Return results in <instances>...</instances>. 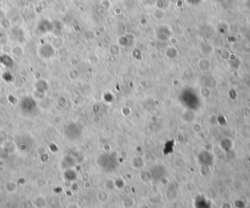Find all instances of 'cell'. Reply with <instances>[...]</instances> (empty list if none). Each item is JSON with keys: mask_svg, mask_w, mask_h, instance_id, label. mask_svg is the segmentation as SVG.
Masks as SVG:
<instances>
[{"mask_svg": "<svg viewBox=\"0 0 250 208\" xmlns=\"http://www.w3.org/2000/svg\"><path fill=\"white\" fill-rule=\"evenodd\" d=\"M108 194L106 192H104V191H102V192H100L99 194H97V199L99 201H100V202L102 203H106L108 201Z\"/></svg>", "mask_w": 250, "mask_h": 208, "instance_id": "7a4b0ae2", "label": "cell"}, {"mask_svg": "<svg viewBox=\"0 0 250 208\" xmlns=\"http://www.w3.org/2000/svg\"><path fill=\"white\" fill-rule=\"evenodd\" d=\"M135 199L130 196L126 197V198L123 200V205L125 208L133 207L134 205H135Z\"/></svg>", "mask_w": 250, "mask_h": 208, "instance_id": "6da1fadb", "label": "cell"}, {"mask_svg": "<svg viewBox=\"0 0 250 208\" xmlns=\"http://www.w3.org/2000/svg\"><path fill=\"white\" fill-rule=\"evenodd\" d=\"M67 208H81V207L76 202H71L67 206Z\"/></svg>", "mask_w": 250, "mask_h": 208, "instance_id": "3957f363", "label": "cell"}]
</instances>
